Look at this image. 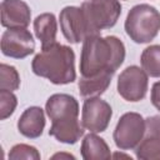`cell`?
<instances>
[{
    "mask_svg": "<svg viewBox=\"0 0 160 160\" xmlns=\"http://www.w3.org/2000/svg\"><path fill=\"white\" fill-rule=\"evenodd\" d=\"M112 116L111 106L99 96L86 98L81 111V125L90 132H102Z\"/></svg>",
    "mask_w": 160,
    "mask_h": 160,
    "instance_id": "52a82bcc",
    "label": "cell"
},
{
    "mask_svg": "<svg viewBox=\"0 0 160 160\" xmlns=\"http://www.w3.org/2000/svg\"><path fill=\"white\" fill-rule=\"evenodd\" d=\"M124 59L125 46L119 38L91 35L82 41L79 69L81 76H94L101 72L115 74Z\"/></svg>",
    "mask_w": 160,
    "mask_h": 160,
    "instance_id": "6da1fadb",
    "label": "cell"
},
{
    "mask_svg": "<svg viewBox=\"0 0 160 160\" xmlns=\"http://www.w3.org/2000/svg\"><path fill=\"white\" fill-rule=\"evenodd\" d=\"M16 105H18V99L12 94V91L0 89V119L1 120L8 119L14 112Z\"/></svg>",
    "mask_w": 160,
    "mask_h": 160,
    "instance_id": "44dd1931",
    "label": "cell"
},
{
    "mask_svg": "<svg viewBox=\"0 0 160 160\" xmlns=\"http://www.w3.org/2000/svg\"><path fill=\"white\" fill-rule=\"evenodd\" d=\"M45 128L44 110L39 106L28 108L18 120V130L29 139H36L42 134Z\"/></svg>",
    "mask_w": 160,
    "mask_h": 160,
    "instance_id": "4fadbf2b",
    "label": "cell"
},
{
    "mask_svg": "<svg viewBox=\"0 0 160 160\" xmlns=\"http://www.w3.org/2000/svg\"><path fill=\"white\" fill-rule=\"evenodd\" d=\"M141 68L151 78H160V45L145 48L140 58Z\"/></svg>",
    "mask_w": 160,
    "mask_h": 160,
    "instance_id": "ac0fdd59",
    "label": "cell"
},
{
    "mask_svg": "<svg viewBox=\"0 0 160 160\" xmlns=\"http://www.w3.org/2000/svg\"><path fill=\"white\" fill-rule=\"evenodd\" d=\"M31 19L29 5L22 0H2L1 25L6 29L28 28Z\"/></svg>",
    "mask_w": 160,
    "mask_h": 160,
    "instance_id": "8fae6325",
    "label": "cell"
},
{
    "mask_svg": "<svg viewBox=\"0 0 160 160\" xmlns=\"http://www.w3.org/2000/svg\"><path fill=\"white\" fill-rule=\"evenodd\" d=\"M125 31L136 44L150 42L160 31V12L149 4L132 6L125 20Z\"/></svg>",
    "mask_w": 160,
    "mask_h": 160,
    "instance_id": "3957f363",
    "label": "cell"
},
{
    "mask_svg": "<svg viewBox=\"0 0 160 160\" xmlns=\"http://www.w3.org/2000/svg\"><path fill=\"white\" fill-rule=\"evenodd\" d=\"M81 156L84 160H109L111 158V151L106 141L98 136L95 132L85 135L81 142Z\"/></svg>",
    "mask_w": 160,
    "mask_h": 160,
    "instance_id": "9a60e30c",
    "label": "cell"
},
{
    "mask_svg": "<svg viewBox=\"0 0 160 160\" xmlns=\"http://www.w3.org/2000/svg\"><path fill=\"white\" fill-rule=\"evenodd\" d=\"M46 115L51 121L66 120L79 116V102L69 94H54L45 104Z\"/></svg>",
    "mask_w": 160,
    "mask_h": 160,
    "instance_id": "7c38bea8",
    "label": "cell"
},
{
    "mask_svg": "<svg viewBox=\"0 0 160 160\" xmlns=\"http://www.w3.org/2000/svg\"><path fill=\"white\" fill-rule=\"evenodd\" d=\"M135 154L140 160H160V116L145 119V134L135 148Z\"/></svg>",
    "mask_w": 160,
    "mask_h": 160,
    "instance_id": "30bf717a",
    "label": "cell"
},
{
    "mask_svg": "<svg viewBox=\"0 0 160 160\" xmlns=\"http://www.w3.org/2000/svg\"><path fill=\"white\" fill-rule=\"evenodd\" d=\"M49 135L64 144H75L84 135V126L80 125L78 118L51 121Z\"/></svg>",
    "mask_w": 160,
    "mask_h": 160,
    "instance_id": "5bb4252c",
    "label": "cell"
},
{
    "mask_svg": "<svg viewBox=\"0 0 160 160\" xmlns=\"http://www.w3.org/2000/svg\"><path fill=\"white\" fill-rule=\"evenodd\" d=\"M58 158H66V159H75V156L70 155V154H55L52 156V159H58Z\"/></svg>",
    "mask_w": 160,
    "mask_h": 160,
    "instance_id": "603a6c76",
    "label": "cell"
},
{
    "mask_svg": "<svg viewBox=\"0 0 160 160\" xmlns=\"http://www.w3.org/2000/svg\"><path fill=\"white\" fill-rule=\"evenodd\" d=\"M145 134V119L138 112H125L118 121L112 138L120 150H132Z\"/></svg>",
    "mask_w": 160,
    "mask_h": 160,
    "instance_id": "5b68a950",
    "label": "cell"
},
{
    "mask_svg": "<svg viewBox=\"0 0 160 160\" xmlns=\"http://www.w3.org/2000/svg\"><path fill=\"white\" fill-rule=\"evenodd\" d=\"M151 104L155 106V109H158L160 111V81H156L152 88H151Z\"/></svg>",
    "mask_w": 160,
    "mask_h": 160,
    "instance_id": "7402d4cb",
    "label": "cell"
},
{
    "mask_svg": "<svg viewBox=\"0 0 160 160\" xmlns=\"http://www.w3.org/2000/svg\"><path fill=\"white\" fill-rule=\"evenodd\" d=\"M35 50V41L26 28H14L4 31L1 36V52L12 59H24Z\"/></svg>",
    "mask_w": 160,
    "mask_h": 160,
    "instance_id": "9c48e42d",
    "label": "cell"
},
{
    "mask_svg": "<svg viewBox=\"0 0 160 160\" xmlns=\"http://www.w3.org/2000/svg\"><path fill=\"white\" fill-rule=\"evenodd\" d=\"M34 31L36 38L41 42V48H46L56 42L58 21L55 15L51 12H44L38 15L34 20Z\"/></svg>",
    "mask_w": 160,
    "mask_h": 160,
    "instance_id": "2e32d148",
    "label": "cell"
},
{
    "mask_svg": "<svg viewBox=\"0 0 160 160\" xmlns=\"http://www.w3.org/2000/svg\"><path fill=\"white\" fill-rule=\"evenodd\" d=\"M59 21L64 38L71 44H79L91 36V31L81 8L65 6L60 11Z\"/></svg>",
    "mask_w": 160,
    "mask_h": 160,
    "instance_id": "ba28073f",
    "label": "cell"
},
{
    "mask_svg": "<svg viewBox=\"0 0 160 160\" xmlns=\"http://www.w3.org/2000/svg\"><path fill=\"white\" fill-rule=\"evenodd\" d=\"M91 35H100L104 29L112 28L121 14L119 0H88L81 4Z\"/></svg>",
    "mask_w": 160,
    "mask_h": 160,
    "instance_id": "277c9868",
    "label": "cell"
},
{
    "mask_svg": "<svg viewBox=\"0 0 160 160\" xmlns=\"http://www.w3.org/2000/svg\"><path fill=\"white\" fill-rule=\"evenodd\" d=\"M9 159L19 160V159H28V160H40V152L36 148L28 145V144H16L11 148L9 152Z\"/></svg>",
    "mask_w": 160,
    "mask_h": 160,
    "instance_id": "ffe728a7",
    "label": "cell"
},
{
    "mask_svg": "<svg viewBox=\"0 0 160 160\" xmlns=\"http://www.w3.org/2000/svg\"><path fill=\"white\" fill-rule=\"evenodd\" d=\"M20 88V76L18 70L8 64L0 65V89L15 91Z\"/></svg>",
    "mask_w": 160,
    "mask_h": 160,
    "instance_id": "d6986e66",
    "label": "cell"
},
{
    "mask_svg": "<svg viewBox=\"0 0 160 160\" xmlns=\"http://www.w3.org/2000/svg\"><path fill=\"white\" fill-rule=\"evenodd\" d=\"M148 74L136 65L128 66L118 78V92L119 95L130 102L140 101L148 92Z\"/></svg>",
    "mask_w": 160,
    "mask_h": 160,
    "instance_id": "8992f818",
    "label": "cell"
},
{
    "mask_svg": "<svg viewBox=\"0 0 160 160\" xmlns=\"http://www.w3.org/2000/svg\"><path fill=\"white\" fill-rule=\"evenodd\" d=\"M31 69L35 75L55 85L70 84L76 79L74 50L58 41L41 48V51L32 59Z\"/></svg>",
    "mask_w": 160,
    "mask_h": 160,
    "instance_id": "7a4b0ae2",
    "label": "cell"
},
{
    "mask_svg": "<svg viewBox=\"0 0 160 160\" xmlns=\"http://www.w3.org/2000/svg\"><path fill=\"white\" fill-rule=\"evenodd\" d=\"M111 72H101L94 76H81L79 80V91L82 98L100 96L106 91L111 82Z\"/></svg>",
    "mask_w": 160,
    "mask_h": 160,
    "instance_id": "e0dca14e",
    "label": "cell"
}]
</instances>
